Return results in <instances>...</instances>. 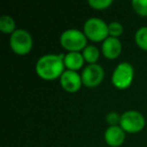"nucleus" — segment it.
<instances>
[{
    "label": "nucleus",
    "instance_id": "nucleus-1",
    "mask_svg": "<svg viewBox=\"0 0 147 147\" xmlns=\"http://www.w3.org/2000/svg\"><path fill=\"white\" fill-rule=\"evenodd\" d=\"M65 55L49 53L37 59L35 63V71L37 76L43 80H55L61 78L65 71Z\"/></svg>",
    "mask_w": 147,
    "mask_h": 147
},
{
    "label": "nucleus",
    "instance_id": "nucleus-2",
    "mask_svg": "<svg viewBox=\"0 0 147 147\" xmlns=\"http://www.w3.org/2000/svg\"><path fill=\"white\" fill-rule=\"evenodd\" d=\"M87 36L84 31H81L76 28H69L65 30L61 34L59 41L61 47L65 49L71 51H79L85 49L87 47Z\"/></svg>",
    "mask_w": 147,
    "mask_h": 147
},
{
    "label": "nucleus",
    "instance_id": "nucleus-3",
    "mask_svg": "<svg viewBox=\"0 0 147 147\" xmlns=\"http://www.w3.org/2000/svg\"><path fill=\"white\" fill-rule=\"evenodd\" d=\"M84 33L92 41H104L109 36L108 24L101 18L91 17L85 22Z\"/></svg>",
    "mask_w": 147,
    "mask_h": 147
},
{
    "label": "nucleus",
    "instance_id": "nucleus-4",
    "mask_svg": "<svg viewBox=\"0 0 147 147\" xmlns=\"http://www.w3.org/2000/svg\"><path fill=\"white\" fill-rule=\"evenodd\" d=\"M10 47L16 55H23L28 53L31 51L33 45L32 36L25 29H16L10 35L9 39Z\"/></svg>",
    "mask_w": 147,
    "mask_h": 147
},
{
    "label": "nucleus",
    "instance_id": "nucleus-5",
    "mask_svg": "<svg viewBox=\"0 0 147 147\" xmlns=\"http://www.w3.org/2000/svg\"><path fill=\"white\" fill-rule=\"evenodd\" d=\"M134 78V69L127 61H122L116 67L112 75V83L116 88L124 90L132 84Z\"/></svg>",
    "mask_w": 147,
    "mask_h": 147
},
{
    "label": "nucleus",
    "instance_id": "nucleus-6",
    "mask_svg": "<svg viewBox=\"0 0 147 147\" xmlns=\"http://www.w3.org/2000/svg\"><path fill=\"white\" fill-rule=\"evenodd\" d=\"M145 118L140 112L129 110L121 115L120 126L125 132L137 133L145 127Z\"/></svg>",
    "mask_w": 147,
    "mask_h": 147
},
{
    "label": "nucleus",
    "instance_id": "nucleus-7",
    "mask_svg": "<svg viewBox=\"0 0 147 147\" xmlns=\"http://www.w3.org/2000/svg\"><path fill=\"white\" fill-rule=\"evenodd\" d=\"M105 76L104 69L102 65L98 63H91L83 69L81 77H82L83 84L89 88H94L102 83Z\"/></svg>",
    "mask_w": 147,
    "mask_h": 147
},
{
    "label": "nucleus",
    "instance_id": "nucleus-8",
    "mask_svg": "<svg viewBox=\"0 0 147 147\" xmlns=\"http://www.w3.org/2000/svg\"><path fill=\"white\" fill-rule=\"evenodd\" d=\"M59 82L65 91L69 93H76L83 85L82 77L76 71L65 69L59 78Z\"/></svg>",
    "mask_w": 147,
    "mask_h": 147
},
{
    "label": "nucleus",
    "instance_id": "nucleus-9",
    "mask_svg": "<svg viewBox=\"0 0 147 147\" xmlns=\"http://www.w3.org/2000/svg\"><path fill=\"white\" fill-rule=\"evenodd\" d=\"M104 138L109 146L119 147L125 140V131L121 128L120 125L109 126L105 131Z\"/></svg>",
    "mask_w": 147,
    "mask_h": 147
},
{
    "label": "nucleus",
    "instance_id": "nucleus-10",
    "mask_svg": "<svg viewBox=\"0 0 147 147\" xmlns=\"http://www.w3.org/2000/svg\"><path fill=\"white\" fill-rule=\"evenodd\" d=\"M122 51V43L117 37L108 36L102 42V53L107 59H115Z\"/></svg>",
    "mask_w": 147,
    "mask_h": 147
},
{
    "label": "nucleus",
    "instance_id": "nucleus-11",
    "mask_svg": "<svg viewBox=\"0 0 147 147\" xmlns=\"http://www.w3.org/2000/svg\"><path fill=\"white\" fill-rule=\"evenodd\" d=\"M63 61H65V67L67 69L77 71V69L83 67L85 59L82 53L79 51H71V53H67V55H65Z\"/></svg>",
    "mask_w": 147,
    "mask_h": 147
},
{
    "label": "nucleus",
    "instance_id": "nucleus-12",
    "mask_svg": "<svg viewBox=\"0 0 147 147\" xmlns=\"http://www.w3.org/2000/svg\"><path fill=\"white\" fill-rule=\"evenodd\" d=\"M0 30L5 34H12L16 30L15 20L9 15H2L0 17Z\"/></svg>",
    "mask_w": 147,
    "mask_h": 147
},
{
    "label": "nucleus",
    "instance_id": "nucleus-13",
    "mask_svg": "<svg viewBox=\"0 0 147 147\" xmlns=\"http://www.w3.org/2000/svg\"><path fill=\"white\" fill-rule=\"evenodd\" d=\"M82 55L84 57L85 61H88L89 65L96 63L100 57V51L95 45H87L82 51Z\"/></svg>",
    "mask_w": 147,
    "mask_h": 147
},
{
    "label": "nucleus",
    "instance_id": "nucleus-14",
    "mask_svg": "<svg viewBox=\"0 0 147 147\" xmlns=\"http://www.w3.org/2000/svg\"><path fill=\"white\" fill-rule=\"evenodd\" d=\"M135 42L141 49L147 51V26H142L135 32Z\"/></svg>",
    "mask_w": 147,
    "mask_h": 147
},
{
    "label": "nucleus",
    "instance_id": "nucleus-15",
    "mask_svg": "<svg viewBox=\"0 0 147 147\" xmlns=\"http://www.w3.org/2000/svg\"><path fill=\"white\" fill-rule=\"evenodd\" d=\"M132 6L137 14L147 16V0H133Z\"/></svg>",
    "mask_w": 147,
    "mask_h": 147
},
{
    "label": "nucleus",
    "instance_id": "nucleus-16",
    "mask_svg": "<svg viewBox=\"0 0 147 147\" xmlns=\"http://www.w3.org/2000/svg\"><path fill=\"white\" fill-rule=\"evenodd\" d=\"M108 30H109V36L117 37L120 36L123 33V26L118 21H112L108 24Z\"/></svg>",
    "mask_w": 147,
    "mask_h": 147
},
{
    "label": "nucleus",
    "instance_id": "nucleus-17",
    "mask_svg": "<svg viewBox=\"0 0 147 147\" xmlns=\"http://www.w3.org/2000/svg\"><path fill=\"white\" fill-rule=\"evenodd\" d=\"M88 3L92 8L103 10V9H107L109 6H111L113 4V1L112 0H89Z\"/></svg>",
    "mask_w": 147,
    "mask_h": 147
},
{
    "label": "nucleus",
    "instance_id": "nucleus-18",
    "mask_svg": "<svg viewBox=\"0 0 147 147\" xmlns=\"http://www.w3.org/2000/svg\"><path fill=\"white\" fill-rule=\"evenodd\" d=\"M120 119H121V116L116 112H110L107 114L106 116V120L107 122L110 124V126H115L119 123L120 124Z\"/></svg>",
    "mask_w": 147,
    "mask_h": 147
}]
</instances>
